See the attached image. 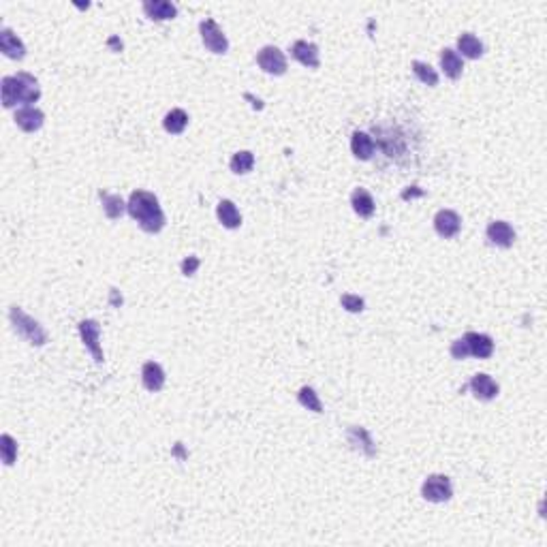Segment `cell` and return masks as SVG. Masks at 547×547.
I'll return each instance as SVG.
<instances>
[{
  "mask_svg": "<svg viewBox=\"0 0 547 547\" xmlns=\"http://www.w3.org/2000/svg\"><path fill=\"white\" fill-rule=\"evenodd\" d=\"M434 229L445 240L456 237L460 233V229H462V218L454 210H438L436 216H434Z\"/></svg>",
  "mask_w": 547,
  "mask_h": 547,
  "instance_id": "8",
  "label": "cell"
},
{
  "mask_svg": "<svg viewBox=\"0 0 547 547\" xmlns=\"http://www.w3.org/2000/svg\"><path fill=\"white\" fill-rule=\"evenodd\" d=\"M485 235L490 240V244L499 246V248H511L515 244V229L509 225L507 220H492L487 229H485Z\"/></svg>",
  "mask_w": 547,
  "mask_h": 547,
  "instance_id": "9",
  "label": "cell"
},
{
  "mask_svg": "<svg viewBox=\"0 0 547 547\" xmlns=\"http://www.w3.org/2000/svg\"><path fill=\"white\" fill-rule=\"evenodd\" d=\"M351 152L359 161H370L372 154H375V141H372V137L368 133L355 131L351 137Z\"/></svg>",
  "mask_w": 547,
  "mask_h": 547,
  "instance_id": "20",
  "label": "cell"
},
{
  "mask_svg": "<svg viewBox=\"0 0 547 547\" xmlns=\"http://www.w3.org/2000/svg\"><path fill=\"white\" fill-rule=\"evenodd\" d=\"M349 440L351 445H355L359 451H364L366 456H375L377 449H375V442H372L370 434L364 430V428H351L349 430Z\"/></svg>",
  "mask_w": 547,
  "mask_h": 547,
  "instance_id": "24",
  "label": "cell"
},
{
  "mask_svg": "<svg viewBox=\"0 0 547 547\" xmlns=\"http://www.w3.org/2000/svg\"><path fill=\"white\" fill-rule=\"evenodd\" d=\"M340 302H342V308H346L349 312H361L364 306H366V302L361 300L359 295H351V293H344L340 297Z\"/></svg>",
  "mask_w": 547,
  "mask_h": 547,
  "instance_id": "29",
  "label": "cell"
},
{
  "mask_svg": "<svg viewBox=\"0 0 547 547\" xmlns=\"http://www.w3.org/2000/svg\"><path fill=\"white\" fill-rule=\"evenodd\" d=\"M127 212L145 233H159L165 227V214L154 192L150 190H133L127 204Z\"/></svg>",
  "mask_w": 547,
  "mask_h": 547,
  "instance_id": "1",
  "label": "cell"
},
{
  "mask_svg": "<svg viewBox=\"0 0 547 547\" xmlns=\"http://www.w3.org/2000/svg\"><path fill=\"white\" fill-rule=\"evenodd\" d=\"M197 267H199V259L197 257H188V259L182 261V274H184V276H192V274L197 271Z\"/></svg>",
  "mask_w": 547,
  "mask_h": 547,
  "instance_id": "31",
  "label": "cell"
},
{
  "mask_svg": "<svg viewBox=\"0 0 547 547\" xmlns=\"http://www.w3.org/2000/svg\"><path fill=\"white\" fill-rule=\"evenodd\" d=\"M468 387H470L472 393H475L477 400H483V402L494 400V397L499 395V391H501L499 383H496L490 375H475L470 379Z\"/></svg>",
  "mask_w": 547,
  "mask_h": 547,
  "instance_id": "13",
  "label": "cell"
},
{
  "mask_svg": "<svg viewBox=\"0 0 547 547\" xmlns=\"http://www.w3.org/2000/svg\"><path fill=\"white\" fill-rule=\"evenodd\" d=\"M458 52H462L464 58L477 60L483 56V43L479 41V37H475L472 33H464L458 37Z\"/></svg>",
  "mask_w": 547,
  "mask_h": 547,
  "instance_id": "21",
  "label": "cell"
},
{
  "mask_svg": "<svg viewBox=\"0 0 547 547\" xmlns=\"http://www.w3.org/2000/svg\"><path fill=\"white\" fill-rule=\"evenodd\" d=\"M297 400H300V404L312 413H323V404L319 400V393L312 387H302L300 393H297Z\"/></svg>",
  "mask_w": 547,
  "mask_h": 547,
  "instance_id": "27",
  "label": "cell"
},
{
  "mask_svg": "<svg viewBox=\"0 0 547 547\" xmlns=\"http://www.w3.org/2000/svg\"><path fill=\"white\" fill-rule=\"evenodd\" d=\"M451 357H454V359H466V357H468V349H466L464 338H460V340H456V342L451 344Z\"/></svg>",
  "mask_w": 547,
  "mask_h": 547,
  "instance_id": "30",
  "label": "cell"
},
{
  "mask_svg": "<svg viewBox=\"0 0 547 547\" xmlns=\"http://www.w3.org/2000/svg\"><path fill=\"white\" fill-rule=\"evenodd\" d=\"M0 52L11 60H21L26 56V45L11 28H3L0 30Z\"/></svg>",
  "mask_w": 547,
  "mask_h": 547,
  "instance_id": "14",
  "label": "cell"
},
{
  "mask_svg": "<svg viewBox=\"0 0 547 547\" xmlns=\"http://www.w3.org/2000/svg\"><path fill=\"white\" fill-rule=\"evenodd\" d=\"M413 73H415V78L421 82V84H426L430 88H434L438 84V73L436 69H432L430 64L426 62H421V60H415L413 62Z\"/></svg>",
  "mask_w": 547,
  "mask_h": 547,
  "instance_id": "26",
  "label": "cell"
},
{
  "mask_svg": "<svg viewBox=\"0 0 547 547\" xmlns=\"http://www.w3.org/2000/svg\"><path fill=\"white\" fill-rule=\"evenodd\" d=\"M0 451H3V462L7 466H13L15 460H17V442L13 440L11 434H3V438H0Z\"/></svg>",
  "mask_w": 547,
  "mask_h": 547,
  "instance_id": "28",
  "label": "cell"
},
{
  "mask_svg": "<svg viewBox=\"0 0 547 547\" xmlns=\"http://www.w3.org/2000/svg\"><path fill=\"white\" fill-rule=\"evenodd\" d=\"M45 122V114L41 109H37L35 105H26V107H19L15 111V124L26 133H35L43 127Z\"/></svg>",
  "mask_w": 547,
  "mask_h": 547,
  "instance_id": "12",
  "label": "cell"
},
{
  "mask_svg": "<svg viewBox=\"0 0 547 547\" xmlns=\"http://www.w3.org/2000/svg\"><path fill=\"white\" fill-rule=\"evenodd\" d=\"M39 98H41V86L30 73H17V75L3 78V105L7 109L15 107L17 103L21 107L33 105Z\"/></svg>",
  "mask_w": 547,
  "mask_h": 547,
  "instance_id": "2",
  "label": "cell"
},
{
  "mask_svg": "<svg viewBox=\"0 0 547 547\" xmlns=\"http://www.w3.org/2000/svg\"><path fill=\"white\" fill-rule=\"evenodd\" d=\"M9 319H11V325H13L15 334L21 336L26 342H30V344H35V346H43V344L47 342V334H45V330L39 325V323H37L33 316H28L26 312H24L21 308L11 306V310H9Z\"/></svg>",
  "mask_w": 547,
  "mask_h": 547,
  "instance_id": "3",
  "label": "cell"
},
{
  "mask_svg": "<svg viewBox=\"0 0 547 547\" xmlns=\"http://www.w3.org/2000/svg\"><path fill=\"white\" fill-rule=\"evenodd\" d=\"M440 69L445 71V75L449 80H458L464 71V60L462 56L451 47H445L440 52Z\"/></svg>",
  "mask_w": 547,
  "mask_h": 547,
  "instance_id": "17",
  "label": "cell"
},
{
  "mask_svg": "<svg viewBox=\"0 0 547 547\" xmlns=\"http://www.w3.org/2000/svg\"><path fill=\"white\" fill-rule=\"evenodd\" d=\"M80 334H82V340L86 344V349L92 353L94 361L96 364H103L105 361V355H103V346L98 342V336H101V325H98L96 321L88 319V321H82L80 323Z\"/></svg>",
  "mask_w": 547,
  "mask_h": 547,
  "instance_id": "7",
  "label": "cell"
},
{
  "mask_svg": "<svg viewBox=\"0 0 547 547\" xmlns=\"http://www.w3.org/2000/svg\"><path fill=\"white\" fill-rule=\"evenodd\" d=\"M464 342H466L468 355H472V357L487 359V357H492V353H494V340H492L487 334L468 332V334L464 336Z\"/></svg>",
  "mask_w": 547,
  "mask_h": 547,
  "instance_id": "11",
  "label": "cell"
},
{
  "mask_svg": "<svg viewBox=\"0 0 547 547\" xmlns=\"http://www.w3.org/2000/svg\"><path fill=\"white\" fill-rule=\"evenodd\" d=\"M291 56H293L297 62H300V64L308 66V69H319V64H321L319 47H316L314 43L304 41V39L295 41V43L291 45Z\"/></svg>",
  "mask_w": 547,
  "mask_h": 547,
  "instance_id": "10",
  "label": "cell"
},
{
  "mask_svg": "<svg viewBox=\"0 0 547 547\" xmlns=\"http://www.w3.org/2000/svg\"><path fill=\"white\" fill-rule=\"evenodd\" d=\"M216 216L220 220V225L227 227V229H237L242 225V214L235 208V204L229 201V199H222V201L216 206Z\"/></svg>",
  "mask_w": 547,
  "mask_h": 547,
  "instance_id": "18",
  "label": "cell"
},
{
  "mask_svg": "<svg viewBox=\"0 0 547 547\" xmlns=\"http://www.w3.org/2000/svg\"><path fill=\"white\" fill-rule=\"evenodd\" d=\"M421 496L430 503H447L454 496L451 479L447 475H430L421 485Z\"/></svg>",
  "mask_w": 547,
  "mask_h": 547,
  "instance_id": "4",
  "label": "cell"
},
{
  "mask_svg": "<svg viewBox=\"0 0 547 547\" xmlns=\"http://www.w3.org/2000/svg\"><path fill=\"white\" fill-rule=\"evenodd\" d=\"M143 13L154 21H165V19H173L178 15V7L169 3V0H145Z\"/></svg>",
  "mask_w": 547,
  "mask_h": 547,
  "instance_id": "16",
  "label": "cell"
},
{
  "mask_svg": "<svg viewBox=\"0 0 547 547\" xmlns=\"http://www.w3.org/2000/svg\"><path fill=\"white\" fill-rule=\"evenodd\" d=\"M141 383L147 391H161L165 387V370L156 361H145L141 368Z\"/></svg>",
  "mask_w": 547,
  "mask_h": 547,
  "instance_id": "15",
  "label": "cell"
},
{
  "mask_svg": "<svg viewBox=\"0 0 547 547\" xmlns=\"http://www.w3.org/2000/svg\"><path fill=\"white\" fill-rule=\"evenodd\" d=\"M199 33H201L204 45L210 49L212 54H227V49H229L227 35L222 33V28L214 19H204L201 24H199Z\"/></svg>",
  "mask_w": 547,
  "mask_h": 547,
  "instance_id": "5",
  "label": "cell"
},
{
  "mask_svg": "<svg viewBox=\"0 0 547 547\" xmlns=\"http://www.w3.org/2000/svg\"><path fill=\"white\" fill-rule=\"evenodd\" d=\"M257 64L267 75H285L287 73V58L276 45H265L257 54Z\"/></svg>",
  "mask_w": 547,
  "mask_h": 547,
  "instance_id": "6",
  "label": "cell"
},
{
  "mask_svg": "<svg viewBox=\"0 0 547 547\" xmlns=\"http://www.w3.org/2000/svg\"><path fill=\"white\" fill-rule=\"evenodd\" d=\"M229 167H231V171L235 173V176H244V173L253 171V167H255V154L248 152V150H240V152H235L231 156Z\"/></svg>",
  "mask_w": 547,
  "mask_h": 547,
  "instance_id": "25",
  "label": "cell"
},
{
  "mask_svg": "<svg viewBox=\"0 0 547 547\" xmlns=\"http://www.w3.org/2000/svg\"><path fill=\"white\" fill-rule=\"evenodd\" d=\"M101 201H103V212L109 220H118L124 212H127V204H124V199L120 195L101 190Z\"/></svg>",
  "mask_w": 547,
  "mask_h": 547,
  "instance_id": "23",
  "label": "cell"
},
{
  "mask_svg": "<svg viewBox=\"0 0 547 547\" xmlns=\"http://www.w3.org/2000/svg\"><path fill=\"white\" fill-rule=\"evenodd\" d=\"M351 206H353V212L359 216V218H370L377 210V204L372 195L366 190V188H355L353 195H351Z\"/></svg>",
  "mask_w": 547,
  "mask_h": 547,
  "instance_id": "19",
  "label": "cell"
},
{
  "mask_svg": "<svg viewBox=\"0 0 547 547\" xmlns=\"http://www.w3.org/2000/svg\"><path fill=\"white\" fill-rule=\"evenodd\" d=\"M163 127H165V131L171 133V135H180V133H184V129L188 127V114H186L184 109H180V107L171 109V111L165 116V120H163Z\"/></svg>",
  "mask_w": 547,
  "mask_h": 547,
  "instance_id": "22",
  "label": "cell"
}]
</instances>
